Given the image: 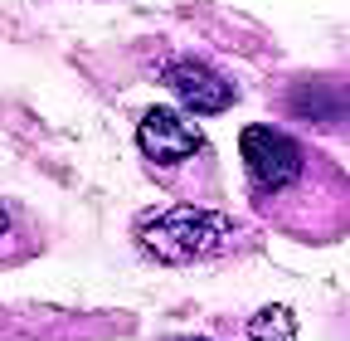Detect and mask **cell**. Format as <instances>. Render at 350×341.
I'll use <instances>...</instances> for the list:
<instances>
[{"label":"cell","mask_w":350,"mask_h":341,"mask_svg":"<svg viewBox=\"0 0 350 341\" xmlns=\"http://www.w3.org/2000/svg\"><path fill=\"white\" fill-rule=\"evenodd\" d=\"M239 156L248 166V200L268 225L321 244L345 234L350 225V181L317 151L282 127L253 122L239 137Z\"/></svg>","instance_id":"obj_1"},{"label":"cell","mask_w":350,"mask_h":341,"mask_svg":"<svg viewBox=\"0 0 350 341\" xmlns=\"http://www.w3.org/2000/svg\"><path fill=\"white\" fill-rule=\"evenodd\" d=\"M170 341H175V336H170ZM180 341H209V336H180Z\"/></svg>","instance_id":"obj_7"},{"label":"cell","mask_w":350,"mask_h":341,"mask_svg":"<svg viewBox=\"0 0 350 341\" xmlns=\"http://www.w3.org/2000/svg\"><path fill=\"white\" fill-rule=\"evenodd\" d=\"M137 147L146 156V166L165 186L180 190L185 186V200H204L214 195V156H209V142L204 132L185 117V108H151L137 127Z\"/></svg>","instance_id":"obj_3"},{"label":"cell","mask_w":350,"mask_h":341,"mask_svg":"<svg viewBox=\"0 0 350 341\" xmlns=\"http://www.w3.org/2000/svg\"><path fill=\"white\" fill-rule=\"evenodd\" d=\"M248 341H297V317H292V307H282V303L262 307V312L248 322Z\"/></svg>","instance_id":"obj_5"},{"label":"cell","mask_w":350,"mask_h":341,"mask_svg":"<svg viewBox=\"0 0 350 341\" xmlns=\"http://www.w3.org/2000/svg\"><path fill=\"white\" fill-rule=\"evenodd\" d=\"M137 244L156 264H204V259H224V253L243 249V229L224 210L180 200V205L146 210L137 220Z\"/></svg>","instance_id":"obj_2"},{"label":"cell","mask_w":350,"mask_h":341,"mask_svg":"<svg viewBox=\"0 0 350 341\" xmlns=\"http://www.w3.org/2000/svg\"><path fill=\"white\" fill-rule=\"evenodd\" d=\"M165 88H170V98L180 103L185 112H200V117H214V112H229L234 108V98H239V88L219 73V68H209L204 59H170V64H161V73H156Z\"/></svg>","instance_id":"obj_4"},{"label":"cell","mask_w":350,"mask_h":341,"mask_svg":"<svg viewBox=\"0 0 350 341\" xmlns=\"http://www.w3.org/2000/svg\"><path fill=\"white\" fill-rule=\"evenodd\" d=\"M20 253V220H15V210L0 200V259H15Z\"/></svg>","instance_id":"obj_6"}]
</instances>
